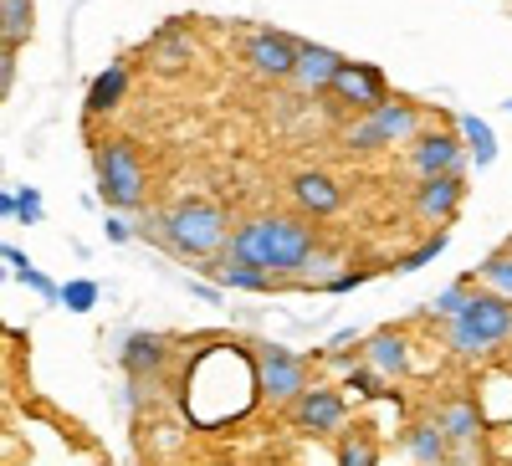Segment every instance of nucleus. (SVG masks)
Returning a JSON list of instances; mask_svg holds the SVG:
<instances>
[{
	"label": "nucleus",
	"mask_w": 512,
	"mask_h": 466,
	"mask_svg": "<svg viewBox=\"0 0 512 466\" xmlns=\"http://www.w3.org/2000/svg\"><path fill=\"white\" fill-rule=\"evenodd\" d=\"M369 282V272H338L333 282H323V292H354V287H364Z\"/></svg>",
	"instance_id": "nucleus-30"
},
{
	"label": "nucleus",
	"mask_w": 512,
	"mask_h": 466,
	"mask_svg": "<svg viewBox=\"0 0 512 466\" xmlns=\"http://www.w3.org/2000/svg\"><path fill=\"white\" fill-rule=\"evenodd\" d=\"M456 129H461V144L472 149V169L497 164V134H492V123H487V118H477V113H461V118H456Z\"/></svg>",
	"instance_id": "nucleus-17"
},
{
	"label": "nucleus",
	"mask_w": 512,
	"mask_h": 466,
	"mask_svg": "<svg viewBox=\"0 0 512 466\" xmlns=\"http://www.w3.org/2000/svg\"><path fill=\"white\" fill-rule=\"evenodd\" d=\"M103 231H108V241H128V221H118V216H108Z\"/></svg>",
	"instance_id": "nucleus-35"
},
{
	"label": "nucleus",
	"mask_w": 512,
	"mask_h": 466,
	"mask_svg": "<svg viewBox=\"0 0 512 466\" xmlns=\"http://www.w3.org/2000/svg\"><path fill=\"white\" fill-rule=\"evenodd\" d=\"M333 93L344 98L349 108H359V113H374L379 103L395 98L390 93V77H384L374 62H344V72H338V82H333Z\"/></svg>",
	"instance_id": "nucleus-9"
},
{
	"label": "nucleus",
	"mask_w": 512,
	"mask_h": 466,
	"mask_svg": "<svg viewBox=\"0 0 512 466\" xmlns=\"http://www.w3.org/2000/svg\"><path fill=\"white\" fill-rule=\"evenodd\" d=\"M466 303H472V292H466V282H456V287H446V292H441V298L431 303V313L451 323V318H456V313H461Z\"/></svg>",
	"instance_id": "nucleus-25"
},
{
	"label": "nucleus",
	"mask_w": 512,
	"mask_h": 466,
	"mask_svg": "<svg viewBox=\"0 0 512 466\" xmlns=\"http://www.w3.org/2000/svg\"><path fill=\"white\" fill-rule=\"evenodd\" d=\"M210 272H216V282L231 287V292H272L277 287V277L256 272V267H241V262H210Z\"/></svg>",
	"instance_id": "nucleus-20"
},
{
	"label": "nucleus",
	"mask_w": 512,
	"mask_h": 466,
	"mask_svg": "<svg viewBox=\"0 0 512 466\" xmlns=\"http://www.w3.org/2000/svg\"><path fill=\"white\" fill-rule=\"evenodd\" d=\"M256 385H262L267 405H297L313 390L308 385V359L282 349V344H262V359H256Z\"/></svg>",
	"instance_id": "nucleus-6"
},
{
	"label": "nucleus",
	"mask_w": 512,
	"mask_h": 466,
	"mask_svg": "<svg viewBox=\"0 0 512 466\" xmlns=\"http://www.w3.org/2000/svg\"><path fill=\"white\" fill-rule=\"evenodd\" d=\"M0 216H6V221H16V190H6V195H0Z\"/></svg>",
	"instance_id": "nucleus-36"
},
{
	"label": "nucleus",
	"mask_w": 512,
	"mask_h": 466,
	"mask_svg": "<svg viewBox=\"0 0 512 466\" xmlns=\"http://www.w3.org/2000/svg\"><path fill=\"white\" fill-rule=\"evenodd\" d=\"M364 364L374 374H410V344H405V333L400 328H379L364 338Z\"/></svg>",
	"instance_id": "nucleus-14"
},
{
	"label": "nucleus",
	"mask_w": 512,
	"mask_h": 466,
	"mask_svg": "<svg viewBox=\"0 0 512 466\" xmlns=\"http://www.w3.org/2000/svg\"><path fill=\"white\" fill-rule=\"evenodd\" d=\"M292 200L308 210V216H338L344 210V190H338L333 175H323V169H303V175L292 180Z\"/></svg>",
	"instance_id": "nucleus-13"
},
{
	"label": "nucleus",
	"mask_w": 512,
	"mask_h": 466,
	"mask_svg": "<svg viewBox=\"0 0 512 466\" xmlns=\"http://www.w3.org/2000/svg\"><path fill=\"white\" fill-rule=\"evenodd\" d=\"M98 282L93 277H72V282H62V308L67 313H93V303H98Z\"/></svg>",
	"instance_id": "nucleus-23"
},
{
	"label": "nucleus",
	"mask_w": 512,
	"mask_h": 466,
	"mask_svg": "<svg viewBox=\"0 0 512 466\" xmlns=\"http://www.w3.org/2000/svg\"><path fill=\"white\" fill-rule=\"evenodd\" d=\"M344 420H349V400L338 390H328V385H313L303 400L292 405V426L308 431V436H333Z\"/></svg>",
	"instance_id": "nucleus-8"
},
{
	"label": "nucleus",
	"mask_w": 512,
	"mask_h": 466,
	"mask_svg": "<svg viewBox=\"0 0 512 466\" xmlns=\"http://www.w3.org/2000/svg\"><path fill=\"white\" fill-rule=\"evenodd\" d=\"M93 164H98V190H103V200H108L113 210L144 205L149 180H144V154H139L134 139H108V144H98Z\"/></svg>",
	"instance_id": "nucleus-4"
},
{
	"label": "nucleus",
	"mask_w": 512,
	"mask_h": 466,
	"mask_svg": "<svg viewBox=\"0 0 512 466\" xmlns=\"http://www.w3.org/2000/svg\"><path fill=\"white\" fill-rule=\"evenodd\" d=\"M123 93H128V67L113 62V67H103V72L93 77V88H88V113H113V108L123 103Z\"/></svg>",
	"instance_id": "nucleus-18"
},
{
	"label": "nucleus",
	"mask_w": 512,
	"mask_h": 466,
	"mask_svg": "<svg viewBox=\"0 0 512 466\" xmlns=\"http://www.w3.org/2000/svg\"><path fill=\"white\" fill-rule=\"evenodd\" d=\"M0 257H6V267H11V272H21V267H31V262H26V251H21V246H11V241H6V246H0Z\"/></svg>",
	"instance_id": "nucleus-33"
},
{
	"label": "nucleus",
	"mask_w": 512,
	"mask_h": 466,
	"mask_svg": "<svg viewBox=\"0 0 512 466\" xmlns=\"http://www.w3.org/2000/svg\"><path fill=\"white\" fill-rule=\"evenodd\" d=\"M441 431H446V441H472L477 431H482V410L472 405V400H451L441 415Z\"/></svg>",
	"instance_id": "nucleus-19"
},
{
	"label": "nucleus",
	"mask_w": 512,
	"mask_h": 466,
	"mask_svg": "<svg viewBox=\"0 0 512 466\" xmlns=\"http://www.w3.org/2000/svg\"><path fill=\"white\" fill-rule=\"evenodd\" d=\"M410 169L420 180H441V175H461L466 154H461V134L446 129H425L420 139H410Z\"/></svg>",
	"instance_id": "nucleus-7"
},
{
	"label": "nucleus",
	"mask_w": 512,
	"mask_h": 466,
	"mask_svg": "<svg viewBox=\"0 0 512 466\" xmlns=\"http://www.w3.org/2000/svg\"><path fill=\"white\" fill-rule=\"evenodd\" d=\"M246 57H251L256 72H267V77H297L303 41H292L287 31H251L246 36Z\"/></svg>",
	"instance_id": "nucleus-10"
},
{
	"label": "nucleus",
	"mask_w": 512,
	"mask_h": 466,
	"mask_svg": "<svg viewBox=\"0 0 512 466\" xmlns=\"http://www.w3.org/2000/svg\"><path fill=\"white\" fill-rule=\"evenodd\" d=\"M441 251H446V231H436L431 241H420V246L410 251V257L400 262V272H415V267H425V262H436V257H441Z\"/></svg>",
	"instance_id": "nucleus-26"
},
{
	"label": "nucleus",
	"mask_w": 512,
	"mask_h": 466,
	"mask_svg": "<svg viewBox=\"0 0 512 466\" xmlns=\"http://www.w3.org/2000/svg\"><path fill=\"white\" fill-rule=\"evenodd\" d=\"M344 466H374L369 446H349V451H344Z\"/></svg>",
	"instance_id": "nucleus-34"
},
{
	"label": "nucleus",
	"mask_w": 512,
	"mask_h": 466,
	"mask_svg": "<svg viewBox=\"0 0 512 466\" xmlns=\"http://www.w3.org/2000/svg\"><path fill=\"white\" fill-rule=\"evenodd\" d=\"M333 267H338V251H318V257L308 262V272H303V277H323V282H333V277H338Z\"/></svg>",
	"instance_id": "nucleus-29"
},
{
	"label": "nucleus",
	"mask_w": 512,
	"mask_h": 466,
	"mask_svg": "<svg viewBox=\"0 0 512 466\" xmlns=\"http://www.w3.org/2000/svg\"><path fill=\"white\" fill-rule=\"evenodd\" d=\"M159 236L175 257H190V262H205L216 251L231 246V231H226V210L216 200H180L159 216Z\"/></svg>",
	"instance_id": "nucleus-2"
},
{
	"label": "nucleus",
	"mask_w": 512,
	"mask_h": 466,
	"mask_svg": "<svg viewBox=\"0 0 512 466\" xmlns=\"http://www.w3.org/2000/svg\"><path fill=\"white\" fill-rule=\"evenodd\" d=\"M405 456L415 466H441L446 461V431H441V420H415V426L405 431Z\"/></svg>",
	"instance_id": "nucleus-16"
},
{
	"label": "nucleus",
	"mask_w": 512,
	"mask_h": 466,
	"mask_svg": "<svg viewBox=\"0 0 512 466\" xmlns=\"http://www.w3.org/2000/svg\"><path fill=\"white\" fill-rule=\"evenodd\" d=\"M318 257V236L313 226L292 221V216H251L231 231V246H226V262H241V267H256L267 277H303L308 262Z\"/></svg>",
	"instance_id": "nucleus-1"
},
{
	"label": "nucleus",
	"mask_w": 512,
	"mask_h": 466,
	"mask_svg": "<svg viewBox=\"0 0 512 466\" xmlns=\"http://www.w3.org/2000/svg\"><path fill=\"white\" fill-rule=\"evenodd\" d=\"M16 221H21V226H36V221H41V195H36L31 185L16 195Z\"/></svg>",
	"instance_id": "nucleus-28"
},
{
	"label": "nucleus",
	"mask_w": 512,
	"mask_h": 466,
	"mask_svg": "<svg viewBox=\"0 0 512 466\" xmlns=\"http://www.w3.org/2000/svg\"><path fill=\"white\" fill-rule=\"evenodd\" d=\"M164 359H169V349H164V338H159V333H128V338H123V369L134 374V379L159 374Z\"/></svg>",
	"instance_id": "nucleus-15"
},
{
	"label": "nucleus",
	"mask_w": 512,
	"mask_h": 466,
	"mask_svg": "<svg viewBox=\"0 0 512 466\" xmlns=\"http://www.w3.org/2000/svg\"><path fill=\"white\" fill-rule=\"evenodd\" d=\"M446 338L461 354H487V349L507 344L512 338V303L502 292H472V303L446 323Z\"/></svg>",
	"instance_id": "nucleus-3"
},
{
	"label": "nucleus",
	"mask_w": 512,
	"mask_h": 466,
	"mask_svg": "<svg viewBox=\"0 0 512 466\" xmlns=\"http://www.w3.org/2000/svg\"><path fill=\"white\" fill-rule=\"evenodd\" d=\"M16 277H21V282H26V287H31V292H41V298H47V303H62V287H57V282H52V277H41V272H36V267H21V272H16Z\"/></svg>",
	"instance_id": "nucleus-27"
},
{
	"label": "nucleus",
	"mask_w": 512,
	"mask_h": 466,
	"mask_svg": "<svg viewBox=\"0 0 512 466\" xmlns=\"http://www.w3.org/2000/svg\"><path fill=\"white\" fill-rule=\"evenodd\" d=\"M425 129H420V113H415V103H405V98H390V103H379L374 113H364L359 123H349V149L354 154H369V149H390V144H400V139H420Z\"/></svg>",
	"instance_id": "nucleus-5"
},
{
	"label": "nucleus",
	"mask_w": 512,
	"mask_h": 466,
	"mask_svg": "<svg viewBox=\"0 0 512 466\" xmlns=\"http://www.w3.org/2000/svg\"><path fill=\"white\" fill-rule=\"evenodd\" d=\"M149 57H154V67H164V72H180V67L190 62V41H154Z\"/></svg>",
	"instance_id": "nucleus-24"
},
{
	"label": "nucleus",
	"mask_w": 512,
	"mask_h": 466,
	"mask_svg": "<svg viewBox=\"0 0 512 466\" xmlns=\"http://www.w3.org/2000/svg\"><path fill=\"white\" fill-rule=\"evenodd\" d=\"M507 113H512V98H507Z\"/></svg>",
	"instance_id": "nucleus-37"
},
{
	"label": "nucleus",
	"mask_w": 512,
	"mask_h": 466,
	"mask_svg": "<svg viewBox=\"0 0 512 466\" xmlns=\"http://www.w3.org/2000/svg\"><path fill=\"white\" fill-rule=\"evenodd\" d=\"M349 385H354V390H364V395H379V390H384V385H379V379H374V369H369V364L349 374Z\"/></svg>",
	"instance_id": "nucleus-32"
},
{
	"label": "nucleus",
	"mask_w": 512,
	"mask_h": 466,
	"mask_svg": "<svg viewBox=\"0 0 512 466\" xmlns=\"http://www.w3.org/2000/svg\"><path fill=\"white\" fill-rule=\"evenodd\" d=\"M344 52H333V47H323V41H303V57H297V88L303 93H333V82H338V72H344Z\"/></svg>",
	"instance_id": "nucleus-12"
},
{
	"label": "nucleus",
	"mask_w": 512,
	"mask_h": 466,
	"mask_svg": "<svg viewBox=\"0 0 512 466\" xmlns=\"http://www.w3.org/2000/svg\"><path fill=\"white\" fill-rule=\"evenodd\" d=\"M0 88H6V93L16 88V52L11 47H0Z\"/></svg>",
	"instance_id": "nucleus-31"
},
{
	"label": "nucleus",
	"mask_w": 512,
	"mask_h": 466,
	"mask_svg": "<svg viewBox=\"0 0 512 466\" xmlns=\"http://www.w3.org/2000/svg\"><path fill=\"white\" fill-rule=\"evenodd\" d=\"M26 26H31V0H0V36H6L11 52L26 41Z\"/></svg>",
	"instance_id": "nucleus-21"
},
{
	"label": "nucleus",
	"mask_w": 512,
	"mask_h": 466,
	"mask_svg": "<svg viewBox=\"0 0 512 466\" xmlns=\"http://www.w3.org/2000/svg\"><path fill=\"white\" fill-rule=\"evenodd\" d=\"M466 200V175H441V180H420L410 195V210L425 221H451Z\"/></svg>",
	"instance_id": "nucleus-11"
},
{
	"label": "nucleus",
	"mask_w": 512,
	"mask_h": 466,
	"mask_svg": "<svg viewBox=\"0 0 512 466\" xmlns=\"http://www.w3.org/2000/svg\"><path fill=\"white\" fill-rule=\"evenodd\" d=\"M477 277H482L492 292H502V298L512 303V246H507V251H492V257L482 262V272H477Z\"/></svg>",
	"instance_id": "nucleus-22"
}]
</instances>
